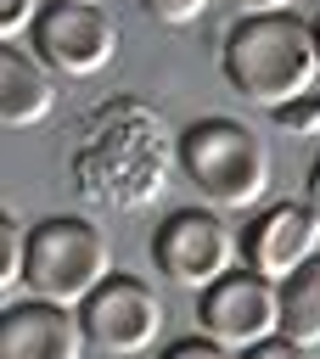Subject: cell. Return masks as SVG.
<instances>
[{
    "mask_svg": "<svg viewBox=\"0 0 320 359\" xmlns=\"http://www.w3.org/2000/svg\"><path fill=\"white\" fill-rule=\"evenodd\" d=\"M225 79L241 101L286 112L292 101L314 95L320 79V50H314V22H303L298 11H258V17H236V28L225 34Z\"/></svg>",
    "mask_w": 320,
    "mask_h": 359,
    "instance_id": "6da1fadb",
    "label": "cell"
},
{
    "mask_svg": "<svg viewBox=\"0 0 320 359\" xmlns=\"http://www.w3.org/2000/svg\"><path fill=\"white\" fill-rule=\"evenodd\" d=\"M180 174L196 185V196L213 213H241L258 208L269 191V146L253 123L241 118H196L180 129Z\"/></svg>",
    "mask_w": 320,
    "mask_h": 359,
    "instance_id": "7a4b0ae2",
    "label": "cell"
},
{
    "mask_svg": "<svg viewBox=\"0 0 320 359\" xmlns=\"http://www.w3.org/2000/svg\"><path fill=\"white\" fill-rule=\"evenodd\" d=\"M107 275H112V252H107V236L90 219L56 213V219L28 224V241H22L28 297L56 303V309H79Z\"/></svg>",
    "mask_w": 320,
    "mask_h": 359,
    "instance_id": "3957f363",
    "label": "cell"
},
{
    "mask_svg": "<svg viewBox=\"0 0 320 359\" xmlns=\"http://www.w3.org/2000/svg\"><path fill=\"white\" fill-rule=\"evenodd\" d=\"M79 331L95 353H112V359H129V353H146L157 348L163 337V303L146 280L135 275H107L79 309Z\"/></svg>",
    "mask_w": 320,
    "mask_h": 359,
    "instance_id": "277c9868",
    "label": "cell"
},
{
    "mask_svg": "<svg viewBox=\"0 0 320 359\" xmlns=\"http://www.w3.org/2000/svg\"><path fill=\"white\" fill-rule=\"evenodd\" d=\"M152 264L174 286L202 292V286H213L219 275L236 269V236L213 208H174L152 236Z\"/></svg>",
    "mask_w": 320,
    "mask_h": 359,
    "instance_id": "5b68a950",
    "label": "cell"
},
{
    "mask_svg": "<svg viewBox=\"0 0 320 359\" xmlns=\"http://www.w3.org/2000/svg\"><path fill=\"white\" fill-rule=\"evenodd\" d=\"M196 331L213 337L219 348L241 353L264 337L281 331V303H275V280L253 275V269H230L213 286L196 292Z\"/></svg>",
    "mask_w": 320,
    "mask_h": 359,
    "instance_id": "8992f818",
    "label": "cell"
},
{
    "mask_svg": "<svg viewBox=\"0 0 320 359\" xmlns=\"http://www.w3.org/2000/svg\"><path fill=\"white\" fill-rule=\"evenodd\" d=\"M28 50L62 79H90L112 62L118 28L101 6H39L28 28Z\"/></svg>",
    "mask_w": 320,
    "mask_h": 359,
    "instance_id": "52a82bcc",
    "label": "cell"
},
{
    "mask_svg": "<svg viewBox=\"0 0 320 359\" xmlns=\"http://www.w3.org/2000/svg\"><path fill=\"white\" fill-rule=\"evenodd\" d=\"M320 252V213L309 202H269L247 219V230L236 236V258L241 269L264 275V280H286L292 269H303Z\"/></svg>",
    "mask_w": 320,
    "mask_h": 359,
    "instance_id": "ba28073f",
    "label": "cell"
},
{
    "mask_svg": "<svg viewBox=\"0 0 320 359\" xmlns=\"http://www.w3.org/2000/svg\"><path fill=\"white\" fill-rule=\"evenodd\" d=\"M84 348L90 342L73 309H56L39 297L0 309V359H84Z\"/></svg>",
    "mask_w": 320,
    "mask_h": 359,
    "instance_id": "9c48e42d",
    "label": "cell"
},
{
    "mask_svg": "<svg viewBox=\"0 0 320 359\" xmlns=\"http://www.w3.org/2000/svg\"><path fill=\"white\" fill-rule=\"evenodd\" d=\"M51 107H56L51 67L28 45L0 39V129H34L51 118Z\"/></svg>",
    "mask_w": 320,
    "mask_h": 359,
    "instance_id": "30bf717a",
    "label": "cell"
},
{
    "mask_svg": "<svg viewBox=\"0 0 320 359\" xmlns=\"http://www.w3.org/2000/svg\"><path fill=\"white\" fill-rule=\"evenodd\" d=\"M275 303H281V337L320 348V252L275 286Z\"/></svg>",
    "mask_w": 320,
    "mask_h": 359,
    "instance_id": "8fae6325",
    "label": "cell"
},
{
    "mask_svg": "<svg viewBox=\"0 0 320 359\" xmlns=\"http://www.w3.org/2000/svg\"><path fill=\"white\" fill-rule=\"evenodd\" d=\"M135 6H140L146 22H157V28H191V22L208 17L213 0H135Z\"/></svg>",
    "mask_w": 320,
    "mask_h": 359,
    "instance_id": "7c38bea8",
    "label": "cell"
},
{
    "mask_svg": "<svg viewBox=\"0 0 320 359\" xmlns=\"http://www.w3.org/2000/svg\"><path fill=\"white\" fill-rule=\"evenodd\" d=\"M22 241H28V224H17V219L0 208V292L22 280Z\"/></svg>",
    "mask_w": 320,
    "mask_h": 359,
    "instance_id": "4fadbf2b",
    "label": "cell"
},
{
    "mask_svg": "<svg viewBox=\"0 0 320 359\" xmlns=\"http://www.w3.org/2000/svg\"><path fill=\"white\" fill-rule=\"evenodd\" d=\"M157 359H236V353H230V348H219L213 337H202V331H196V337H174Z\"/></svg>",
    "mask_w": 320,
    "mask_h": 359,
    "instance_id": "5bb4252c",
    "label": "cell"
},
{
    "mask_svg": "<svg viewBox=\"0 0 320 359\" xmlns=\"http://www.w3.org/2000/svg\"><path fill=\"white\" fill-rule=\"evenodd\" d=\"M236 359H314V348H303V342H292V337H264V342H253V348H241Z\"/></svg>",
    "mask_w": 320,
    "mask_h": 359,
    "instance_id": "9a60e30c",
    "label": "cell"
},
{
    "mask_svg": "<svg viewBox=\"0 0 320 359\" xmlns=\"http://www.w3.org/2000/svg\"><path fill=\"white\" fill-rule=\"evenodd\" d=\"M34 17H39V6H34V0H0V39L28 34V28H34Z\"/></svg>",
    "mask_w": 320,
    "mask_h": 359,
    "instance_id": "2e32d148",
    "label": "cell"
},
{
    "mask_svg": "<svg viewBox=\"0 0 320 359\" xmlns=\"http://www.w3.org/2000/svg\"><path fill=\"white\" fill-rule=\"evenodd\" d=\"M225 6H236L241 17H258V11H292V0H225Z\"/></svg>",
    "mask_w": 320,
    "mask_h": 359,
    "instance_id": "e0dca14e",
    "label": "cell"
},
{
    "mask_svg": "<svg viewBox=\"0 0 320 359\" xmlns=\"http://www.w3.org/2000/svg\"><path fill=\"white\" fill-rule=\"evenodd\" d=\"M309 208L320 213V157H314V168H309Z\"/></svg>",
    "mask_w": 320,
    "mask_h": 359,
    "instance_id": "ac0fdd59",
    "label": "cell"
},
{
    "mask_svg": "<svg viewBox=\"0 0 320 359\" xmlns=\"http://www.w3.org/2000/svg\"><path fill=\"white\" fill-rule=\"evenodd\" d=\"M39 6H101V0H39Z\"/></svg>",
    "mask_w": 320,
    "mask_h": 359,
    "instance_id": "d6986e66",
    "label": "cell"
},
{
    "mask_svg": "<svg viewBox=\"0 0 320 359\" xmlns=\"http://www.w3.org/2000/svg\"><path fill=\"white\" fill-rule=\"evenodd\" d=\"M314 50H320V22H314Z\"/></svg>",
    "mask_w": 320,
    "mask_h": 359,
    "instance_id": "ffe728a7",
    "label": "cell"
}]
</instances>
